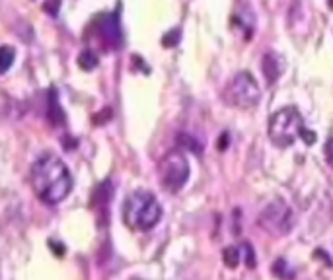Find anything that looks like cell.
I'll list each match as a JSON object with an SVG mask.
<instances>
[{
  "label": "cell",
  "mask_w": 333,
  "mask_h": 280,
  "mask_svg": "<svg viewBox=\"0 0 333 280\" xmlns=\"http://www.w3.org/2000/svg\"><path fill=\"white\" fill-rule=\"evenodd\" d=\"M31 187L37 199L45 204H58L72 189V175L66 164L53 154L39 158L29 171Z\"/></svg>",
  "instance_id": "obj_1"
},
{
  "label": "cell",
  "mask_w": 333,
  "mask_h": 280,
  "mask_svg": "<svg viewBox=\"0 0 333 280\" xmlns=\"http://www.w3.org/2000/svg\"><path fill=\"white\" fill-rule=\"evenodd\" d=\"M123 218L133 229H150L160 222L162 206L150 191L139 189L127 197L123 206Z\"/></svg>",
  "instance_id": "obj_2"
},
{
  "label": "cell",
  "mask_w": 333,
  "mask_h": 280,
  "mask_svg": "<svg viewBox=\"0 0 333 280\" xmlns=\"http://www.w3.org/2000/svg\"><path fill=\"white\" fill-rule=\"evenodd\" d=\"M304 119L296 107H282L271 115L267 134L269 140L278 148H288L304 132Z\"/></svg>",
  "instance_id": "obj_3"
},
{
  "label": "cell",
  "mask_w": 333,
  "mask_h": 280,
  "mask_svg": "<svg viewBox=\"0 0 333 280\" xmlns=\"http://www.w3.org/2000/svg\"><path fill=\"white\" fill-rule=\"evenodd\" d=\"M226 100L228 103L240 107V109H251L259 103V98H261V90H259V84L255 82V78L250 74V72H238L228 88H226Z\"/></svg>",
  "instance_id": "obj_4"
},
{
  "label": "cell",
  "mask_w": 333,
  "mask_h": 280,
  "mask_svg": "<svg viewBox=\"0 0 333 280\" xmlns=\"http://www.w3.org/2000/svg\"><path fill=\"white\" fill-rule=\"evenodd\" d=\"M158 175H160V183L167 193H177L181 191V187L187 183L189 179V162L183 156V152L175 150L169 152L162 158L160 166H158Z\"/></svg>",
  "instance_id": "obj_5"
},
{
  "label": "cell",
  "mask_w": 333,
  "mask_h": 280,
  "mask_svg": "<svg viewBox=\"0 0 333 280\" xmlns=\"http://www.w3.org/2000/svg\"><path fill=\"white\" fill-rule=\"evenodd\" d=\"M259 226L273 235H284L294 226V214L284 201H273L261 210Z\"/></svg>",
  "instance_id": "obj_6"
},
{
  "label": "cell",
  "mask_w": 333,
  "mask_h": 280,
  "mask_svg": "<svg viewBox=\"0 0 333 280\" xmlns=\"http://www.w3.org/2000/svg\"><path fill=\"white\" fill-rule=\"evenodd\" d=\"M111 195H113V189H111V181H104L102 185L96 187L94 195H92V201H90V206L94 210H98V214L102 218H106V210L110 208V201H111Z\"/></svg>",
  "instance_id": "obj_7"
},
{
  "label": "cell",
  "mask_w": 333,
  "mask_h": 280,
  "mask_svg": "<svg viewBox=\"0 0 333 280\" xmlns=\"http://www.w3.org/2000/svg\"><path fill=\"white\" fill-rule=\"evenodd\" d=\"M92 29L100 31L102 39L108 41V43H113V41L119 39V25H117V20H115L113 16H100V18L94 22Z\"/></svg>",
  "instance_id": "obj_8"
},
{
  "label": "cell",
  "mask_w": 333,
  "mask_h": 280,
  "mask_svg": "<svg viewBox=\"0 0 333 280\" xmlns=\"http://www.w3.org/2000/svg\"><path fill=\"white\" fill-rule=\"evenodd\" d=\"M282 70H284V60H282L280 55H277V53H267V55L263 56V74H265V78H267L269 84L277 82V78L282 74Z\"/></svg>",
  "instance_id": "obj_9"
},
{
  "label": "cell",
  "mask_w": 333,
  "mask_h": 280,
  "mask_svg": "<svg viewBox=\"0 0 333 280\" xmlns=\"http://www.w3.org/2000/svg\"><path fill=\"white\" fill-rule=\"evenodd\" d=\"M47 117H49V121L58 127L62 121H64V117H62V109H60V105H58V102H56V94L55 90H51L49 92V109H47Z\"/></svg>",
  "instance_id": "obj_10"
},
{
  "label": "cell",
  "mask_w": 333,
  "mask_h": 280,
  "mask_svg": "<svg viewBox=\"0 0 333 280\" xmlns=\"http://www.w3.org/2000/svg\"><path fill=\"white\" fill-rule=\"evenodd\" d=\"M240 259H242V249H238V247H226L222 251V261L230 269H236L240 265Z\"/></svg>",
  "instance_id": "obj_11"
},
{
  "label": "cell",
  "mask_w": 333,
  "mask_h": 280,
  "mask_svg": "<svg viewBox=\"0 0 333 280\" xmlns=\"http://www.w3.org/2000/svg\"><path fill=\"white\" fill-rule=\"evenodd\" d=\"M78 66H80L82 70H94V68L98 66V56H96V53H92V51H82V53L78 55Z\"/></svg>",
  "instance_id": "obj_12"
},
{
  "label": "cell",
  "mask_w": 333,
  "mask_h": 280,
  "mask_svg": "<svg viewBox=\"0 0 333 280\" xmlns=\"http://www.w3.org/2000/svg\"><path fill=\"white\" fill-rule=\"evenodd\" d=\"M14 49L12 47H8V45H2L0 47V72H6V70H10V66H12V62H14Z\"/></svg>",
  "instance_id": "obj_13"
},
{
  "label": "cell",
  "mask_w": 333,
  "mask_h": 280,
  "mask_svg": "<svg viewBox=\"0 0 333 280\" xmlns=\"http://www.w3.org/2000/svg\"><path fill=\"white\" fill-rule=\"evenodd\" d=\"M273 271H275V275L280 277L282 280H292L294 279V273L290 271V267H288V263L284 261V259H278L277 263H275V267H273Z\"/></svg>",
  "instance_id": "obj_14"
},
{
  "label": "cell",
  "mask_w": 333,
  "mask_h": 280,
  "mask_svg": "<svg viewBox=\"0 0 333 280\" xmlns=\"http://www.w3.org/2000/svg\"><path fill=\"white\" fill-rule=\"evenodd\" d=\"M179 144H181L183 148H187L189 152H195V154H201V146H199V142H197L195 138H191V136H187V134H181V136H179Z\"/></svg>",
  "instance_id": "obj_15"
},
{
  "label": "cell",
  "mask_w": 333,
  "mask_h": 280,
  "mask_svg": "<svg viewBox=\"0 0 333 280\" xmlns=\"http://www.w3.org/2000/svg\"><path fill=\"white\" fill-rule=\"evenodd\" d=\"M242 253L246 255V265H248L250 269H253V267H255V257H253L251 245H250V243H244V245H242Z\"/></svg>",
  "instance_id": "obj_16"
},
{
  "label": "cell",
  "mask_w": 333,
  "mask_h": 280,
  "mask_svg": "<svg viewBox=\"0 0 333 280\" xmlns=\"http://www.w3.org/2000/svg\"><path fill=\"white\" fill-rule=\"evenodd\" d=\"M43 10H45L49 16H56L58 10H60V0H45Z\"/></svg>",
  "instance_id": "obj_17"
},
{
  "label": "cell",
  "mask_w": 333,
  "mask_h": 280,
  "mask_svg": "<svg viewBox=\"0 0 333 280\" xmlns=\"http://www.w3.org/2000/svg\"><path fill=\"white\" fill-rule=\"evenodd\" d=\"M177 41H179V29H171L167 35H164V39H162L164 47H173Z\"/></svg>",
  "instance_id": "obj_18"
},
{
  "label": "cell",
  "mask_w": 333,
  "mask_h": 280,
  "mask_svg": "<svg viewBox=\"0 0 333 280\" xmlns=\"http://www.w3.org/2000/svg\"><path fill=\"white\" fill-rule=\"evenodd\" d=\"M326 160H328V164L333 168V138H330L328 144H326Z\"/></svg>",
  "instance_id": "obj_19"
},
{
  "label": "cell",
  "mask_w": 333,
  "mask_h": 280,
  "mask_svg": "<svg viewBox=\"0 0 333 280\" xmlns=\"http://www.w3.org/2000/svg\"><path fill=\"white\" fill-rule=\"evenodd\" d=\"M228 148V134L224 132V134H221V138H219V150H226Z\"/></svg>",
  "instance_id": "obj_20"
},
{
  "label": "cell",
  "mask_w": 333,
  "mask_h": 280,
  "mask_svg": "<svg viewBox=\"0 0 333 280\" xmlns=\"http://www.w3.org/2000/svg\"><path fill=\"white\" fill-rule=\"evenodd\" d=\"M49 243H51V247H55L53 251H55L56 255H64V245H62V243H60V245H56V243H55V241H53V239H51Z\"/></svg>",
  "instance_id": "obj_21"
}]
</instances>
